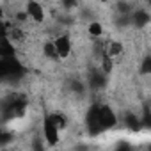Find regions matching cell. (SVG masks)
Returning a JSON list of instances; mask_svg holds the SVG:
<instances>
[{
  "label": "cell",
  "mask_w": 151,
  "mask_h": 151,
  "mask_svg": "<svg viewBox=\"0 0 151 151\" xmlns=\"http://www.w3.org/2000/svg\"><path fill=\"white\" fill-rule=\"evenodd\" d=\"M25 75V66L18 57L0 59V82H18Z\"/></svg>",
  "instance_id": "cell-1"
},
{
  "label": "cell",
  "mask_w": 151,
  "mask_h": 151,
  "mask_svg": "<svg viewBox=\"0 0 151 151\" xmlns=\"http://www.w3.org/2000/svg\"><path fill=\"white\" fill-rule=\"evenodd\" d=\"M117 123H119L117 114H116V110L110 105H107V103L98 105V126H100L101 132H107V130L116 128Z\"/></svg>",
  "instance_id": "cell-2"
},
{
  "label": "cell",
  "mask_w": 151,
  "mask_h": 151,
  "mask_svg": "<svg viewBox=\"0 0 151 151\" xmlns=\"http://www.w3.org/2000/svg\"><path fill=\"white\" fill-rule=\"evenodd\" d=\"M43 139L45 142L50 146V147H55L59 146L60 142V132L57 130V126L53 124L52 117H50V112H46L43 116Z\"/></svg>",
  "instance_id": "cell-3"
},
{
  "label": "cell",
  "mask_w": 151,
  "mask_h": 151,
  "mask_svg": "<svg viewBox=\"0 0 151 151\" xmlns=\"http://www.w3.org/2000/svg\"><path fill=\"white\" fill-rule=\"evenodd\" d=\"M7 23H0V59H9V57H18L16 46L9 41L7 36Z\"/></svg>",
  "instance_id": "cell-4"
},
{
  "label": "cell",
  "mask_w": 151,
  "mask_h": 151,
  "mask_svg": "<svg viewBox=\"0 0 151 151\" xmlns=\"http://www.w3.org/2000/svg\"><path fill=\"white\" fill-rule=\"evenodd\" d=\"M52 43H53V46H55L57 55H59L60 60L68 59L71 55V52H73V39H71V36L68 32L66 34H59L55 39H52Z\"/></svg>",
  "instance_id": "cell-5"
},
{
  "label": "cell",
  "mask_w": 151,
  "mask_h": 151,
  "mask_svg": "<svg viewBox=\"0 0 151 151\" xmlns=\"http://www.w3.org/2000/svg\"><path fill=\"white\" fill-rule=\"evenodd\" d=\"M23 11L27 13L29 20H32L34 23H43V22L46 20L45 7H43V4H39V2H27L25 7H23Z\"/></svg>",
  "instance_id": "cell-6"
},
{
  "label": "cell",
  "mask_w": 151,
  "mask_h": 151,
  "mask_svg": "<svg viewBox=\"0 0 151 151\" xmlns=\"http://www.w3.org/2000/svg\"><path fill=\"white\" fill-rule=\"evenodd\" d=\"M87 86L94 91H100L107 86V75L101 73V69H93L89 71V77H87Z\"/></svg>",
  "instance_id": "cell-7"
},
{
  "label": "cell",
  "mask_w": 151,
  "mask_h": 151,
  "mask_svg": "<svg viewBox=\"0 0 151 151\" xmlns=\"http://www.w3.org/2000/svg\"><path fill=\"white\" fill-rule=\"evenodd\" d=\"M149 22H151V16H149V13L144 11V9L132 11V14H130V25H133V27H137V29L147 27Z\"/></svg>",
  "instance_id": "cell-8"
},
{
  "label": "cell",
  "mask_w": 151,
  "mask_h": 151,
  "mask_svg": "<svg viewBox=\"0 0 151 151\" xmlns=\"http://www.w3.org/2000/svg\"><path fill=\"white\" fill-rule=\"evenodd\" d=\"M50 117H52V121H53V124L57 126L59 132L68 128V117H66V114H62V112H50Z\"/></svg>",
  "instance_id": "cell-9"
},
{
  "label": "cell",
  "mask_w": 151,
  "mask_h": 151,
  "mask_svg": "<svg viewBox=\"0 0 151 151\" xmlns=\"http://www.w3.org/2000/svg\"><path fill=\"white\" fill-rule=\"evenodd\" d=\"M43 55H45L48 60H53V62L60 60V59H59V55H57V50H55V46H53V43H52V41L43 43Z\"/></svg>",
  "instance_id": "cell-10"
},
{
  "label": "cell",
  "mask_w": 151,
  "mask_h": 151,
  "mask_svg": "<svg viewBox=\"0 0 151 151\" xmlns=\"http://www.w3.org/2000/svg\"><path fill=\"white\" fill-rule=\"evenodd\" d=\"M124 126L126 128H130V130H139L140 126H142V123H140V119H139V116L137 114H132V112H128V114H124Z\"/></svg>",
  "instance_id": "cell-11"
},
{
  "label": "cell",
  "mask_w": 151,
  "mask_h": 151,
  "mask_svg": "<svg viewBox=\"0 0 151 151\" xmlns=\"http://www.w3.org/2000/svg\"><path fill=\"white\" fill-rule=\"evenodd\" d=\"M87 32H89L91 37H101L105 30H103V25H101L100 22L93 20V22H89V25H87Z\"/></svg>",
  "instance_id": "cell-12"
},
{
  "label": "cell",
  "mask_w": 151,
  "mask_h": 151,
  "mask_svg": "<svg viewBox=\"0 0 151 151\" xmlns=\"http://www.w3.org/2000/svg\"><path fill=\"white\" fill-rule=\"evenodd\" d=\"M14 139V135L6 130V128H0V146H6V144H11V140Z\"/></svg>",
  "instance_id": "cell-13"
},
{
  "label": "cell",
  "mask_w": 151,
  "mask_h": 151,
  "mask_svg": "<svg viewBox=\"0 0 151 151\" xmlns=\"http://www.w3.org/2000/svg\"><path fill=\"white\" fill-rule=\"evenodd\" d=\"M149 71H151V57L146 55V57L142 59V64H140V73H142V75H147Z\"/></svg>",
  "instance_id": "cell-14"
},
{
  "label": "cell",
  "mask_w": 151,
  "mask_h": 151,
  "mask_svg": "<svg viewBox=\"0 0 151 151\" xmlns=\"http://www.w3.org/2000/svg\"><path fill=\"white\" fill-rule=\"evenodd\" d=\"M30 149H32V151H46V147H45V142H43L39 137H36V139L32 140V144H30Z\"/></svg>",
  "instance_id": "cell-15"
},
{
  "label": "cell",
  "mask_w": 151,
  "mask_h": 151,
  "mask_svg": "<svg viewBox=\"0 0 151 151\" xmlns=\"http://www.w3.org/2000/svg\"><path fill=\"white\" fill-rule=\"evenodd\" d=\"M14 20H16L18 23H25V22L29 20V16H27V13L22 9V11H16V16H14Z\"/></svg>",
  "instance_id": "cell-16"
}]
</instances>
